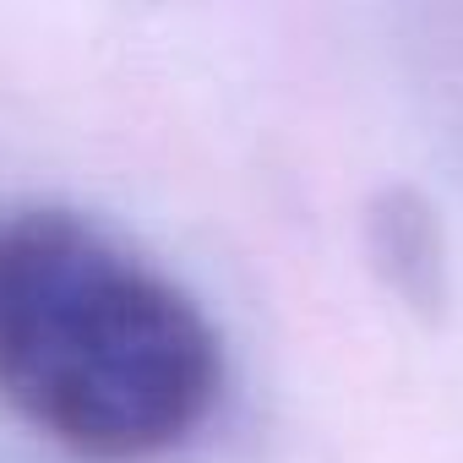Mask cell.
Segmentation results:
<instances>
[{"mask_svg": "<svg viewBox=\"0 0 463 463\" xmlns=\"http://www.w3.org/2000/svg\"><path fill=\"white\" fill-rule=\"evenodd\" d=\"M0 398L88 463L185 447L223 398L196 295L77 213L0 223Z\"/></svg>", "mask_w": 463, "mask_h": 463, "instance_id": "cell-1", "label": "cell"}]
</instances>
